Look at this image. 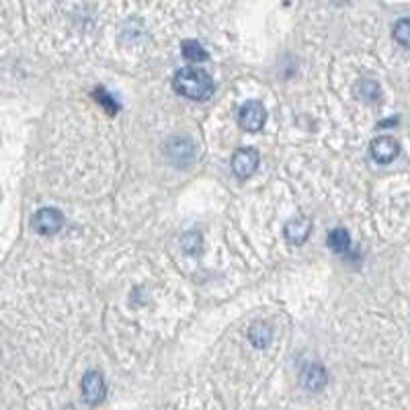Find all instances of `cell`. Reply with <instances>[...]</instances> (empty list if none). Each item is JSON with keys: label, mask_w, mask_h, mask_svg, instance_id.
<instances>
[{"label": "cell", "mask_w": 410, "mask_h": 410, "mask_svg": "<svg viewBox=\"0 0 410 410\" xmlns=\"http://www.w3.org/2000/svg\"><path fill=\"white\" fill-rule=\"evenodd\" d=\"M173 89L177 90L180 97L191 99V101H205L212 97L215 90L214 78L201 68H180L173 78Z\"/></svg>", "instance_id": "obj_1"}, {"label": "cell", "mask_w": 410, "mask_h": 410, "mask_svg": "<svg viewBox=\"0 0 410 410\" xmlns=\"http://www.w3.org/2000/svg\"><path fill=\"white\" fill-rule=\"evenodd\" d=\"M31 224H33V230L37 234H41V236H54L62 230V226H64V215L60 214L55 207H43V210H39L36 215H33V220H31Z\"/></svg>", "instance_id": "obj_2"}, {"label": "cell", "mask_w": 410, "mask_h": 410, "mask_svg": "<svg viewBox=\"0 0 410 410\" xmlns=\"http://www.w3.org/2000/svg\"><path fill=\"white\" fill-rule=\"evenodd\" d=\"M267 122V109L263 107V103L259 101H247L240 107L238 115V124L242 125V129L247 131H259Z\"/></svg>", "instance_id": "obj_3"}, {"label": "cell", "mask_w": 410, "mask_h": 410, "mask_svg": "<svg viewBox=\"0 0 410 410\" xmlns=\"http://www.w3.org/2000/svg\"><path fill=\"white\" fill-rule=\"evenodd\" d=\"M261 156L254 148H240L232 156V173L238 178H249L259 168Z\"/></svg>", "instance_id": "obj_4"}, {"label": "cell", "mask_w": 410, "mask_h": 410, "mask_svg": "<svg viewBox=\"0 0 410 410\" xmlns=\"http://www.w3.org/2000/svg\"><path fill=\"white\" fill-rule=\"evenodd\" d=\"M107 396V386L105 379L99 372H87L82 377V398L87 400V404L97 406L105 400Z\"/></svg>", "instance_id": "obj_5"}, {"label": "cell", "mask_w": 410, "mask_h": 410, "mask_svg": "<svg viewBox=\"0 0 410 410\" xmlns=\"http://www.w3.org/2000/svg\"><path fill=\"white\" fill-rule=\"evenodd\" d=\"M400 154V144L396 142L390 136H382L375 138L372 142V158L379 164H388Z\"/></svg>", "instance_id": "obj_6"}, {"label": "cell", "mask_w": 410, "mask_h": 410, "mask_svg": "<svg viewBox=\"0 0 410 410\" xmlns=\"http://www.w3.org/2000/svg\"><path fill=\"white\" fill-rule=\"evenodd\" d=\"M312 232V220L306 215H296L286 226V238L291 244H303Z\"/></svg>", "instance_id": "obj_7"}, {"label": "cell", "mask_w": 410, "mask_h": 410, "mask_svg": "<svg viewBox=\"0 0 410 410\" xmlns=\"http://www.w3.org/2000/svg\"><path fill=\"white\" fill-rule=\"evenodd\" d=\"M326 369L318 365V363H312V365H308L306 369H303L302 375V384L310 390V392H318L322 390L324 386H326Z\"/></svg>", "instance_id": "obj_8"}, {"label": "cell", "mask_w": 410, "mask_h": 410, "mask_svg": "<svg viewBox=\"0 0 410 410\" xmlns=\"http://www.w3.org/2000/svg\"><path fill=\"white\" fill-rule=\"evenodd\" d=\"M249 339L254 347L259 349H265L271 339H273V330L269 326L267 322H254L249 328Z\"/></svg>", "instance_id": "obj_9"}, {"label": "cell", "mask_w": 410, "mask_h": 410, "mask_svg": "<svg viewBox=\"0 0 410 410\" xmlns=\"http://www.w3.org/2000/svg\"><path fill=\"white\" fill-rule=\"evenodd\" d=\"M328 247L337 254H345L347 250L351 249V236L345 228H335L333 232L328 234Z\"/></svg>", "instance_id": "obj_10"}, {"label": "cell", "mask_w": 410, "mask_h": 410, "mask_svg": "<svg viewBox=\"0 0 410 410\" xmlns=\"http://www.w3.org/2000/svg\"><path fill=\"white\" fill-rule=\"evenodd\" d=\"M180 54H183L185 60H189V62H205V60H207V50H205L199 41H195V39L183 41Z\"/></svg>", "instance_id": "obj_11"}, {"label": "cell", "mask_w": 410, "mask_h": 410, "mask_svg": "<svg viewBox=\"0 0 410 410\" xmlns=\"http://www.w3.org/2000/svg\"><path fill=\"white\" fill-rule=\"evenodd\" d=\"M357 97L365 103H375L379 99V87L374 80H361L357 85Z\"/></svg>", "instance_id": "obj_12"}, {"label": "cell", "mask_w": 410, "mask_h": 410, "mask_svg": "<svg viewBox=\"0 0 410 410\" xmlns=\"http://www.w3.org/2000/svg\"><path fill=\"white\" fill-rule=\"evenodd\" d=\"M180 247L183 250L187 252V254H191V257H195L199 254L201 250H203V236L199 232H187L183 236V240H180Z\"/></svg>", "instance_id": "obj_13"}, {"label": "cell", "mask_w": 410, "mask_h": 410, "mask_svg": "<svg viewBox=\"0 0 410 410\" xmlns=\"http://www.w3.org/2000/svg\"><path fill=\"white\" fill-rule=\"evenodd\" d=\"M392 36L396 43H400L402 48H410V18H400L394 25Z\"/></svg>", "instance_id": "obj_14"}, {"label": "cell", "mask_w": 410, "mask_h": 410, "mask_svg": "<svg viewBox=\"0 0 410 410\" xmlns=\"http://www.w3.org/2000/svg\"><path fill=\"white\" fill-rule=\"evenodd\" d=\"M92 95H95V99H97V101H99V103H101V105L105 107V111H107V113H109V111H111V113H117V109H119V105H117V103L113 101V97H111L109 92H105V90L99 87V89L95 90Z\"/></svg>", "instance_id": "obj_15"}, {"label": "cell", "mask_w": 410, "mask_h": 410, "mask_svg": "<svg viewBox=\"0 0 410 410\" xmlns=\"http://www.w3.org/2000/svg\"><path fill=\"white\" fill-rule=\"evenodd\" d=\"M168 146H185L187 148V152H185V161H191V156H193V146H191V142H187V140H183V142H178V140H171L168 142ZM171 158L175 162H178V158H183V154H180V150H177V152H173V154H168Z\"/></svg>", "instance_id": "obj_16"}]
</instances>
